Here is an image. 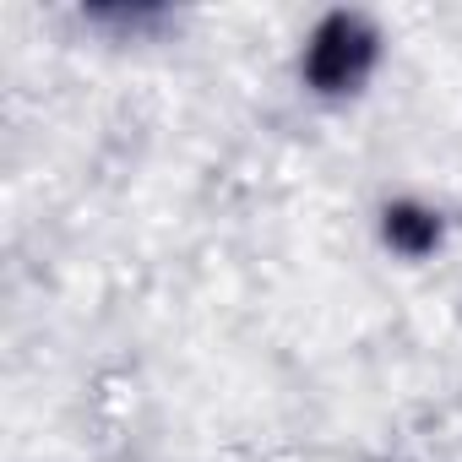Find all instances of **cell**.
I'll return each mask as SVG.
<instances>
[{"label":"cell","mask_w":462,"mask_h":462,"mask_svg":"<svg viewBox=\"0 0 462 462\" xmlns=\"http://www.w3.org/2000/svg\"><path fill=\"white\" fill-rule=\"evenodd\" d=\"M375 240L397 262H430L446 251V212L424 196H386L375 207Z\"/></svg>","instance_id":"obj_2"},{"label":"cell","mask_w":462,"mask_h":462,"mask_svg":"<svg viewBox=\"0 0 462 462\" xmlns=\"http://www.w3.org/2000/svg\"><path fill=\"white\" fill-rule=\"evenodd\" d=\"M82 23L98 28V33H115V39L136 44V39H152L158 28H169V12L163 6H88Z\"/></svg>","instance_id":"obj_3"},{"label":"cell","mask_w":462,"mask_h":462,"mask_svg":"<svg viewBox=\"0 0 462 462\" xmlns=\"http://www.w3.org/2000/svg\"><path fill=\"white\" fill-rule=\"evenodd\" d=\"M386 60V33L370 12H354V6H337V12H321L305 39H300V55H294V77H300V93L316 98V104H348L359 98L375 71Z\"/></svg>","instance_id":"obj_1"}]
</instances>
